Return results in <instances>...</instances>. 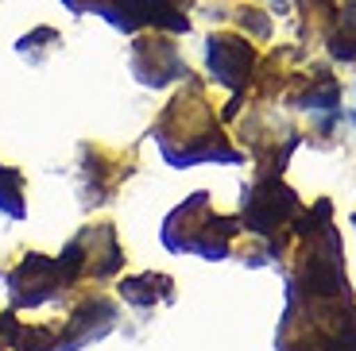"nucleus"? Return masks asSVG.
Listing matches in <instances>:
<instances>
[{
  "label": "nucleus",
  "mask_w": 356,
  "mask_h": 351,
  "mask_svg": "<svg viewBox=\"0 0 356 351\" xmlns=\"http://www.w3.org/2000/svg\"><path fill=\"white\" fill-rule=\"evenodd\" d=\"M209 58H213L217 78L229 81V85H241L244 74H248V66H252V51L241 43V39H213Z\"/></svg>",
  "instance_id": "f257e3e1"
}]
</instances>
